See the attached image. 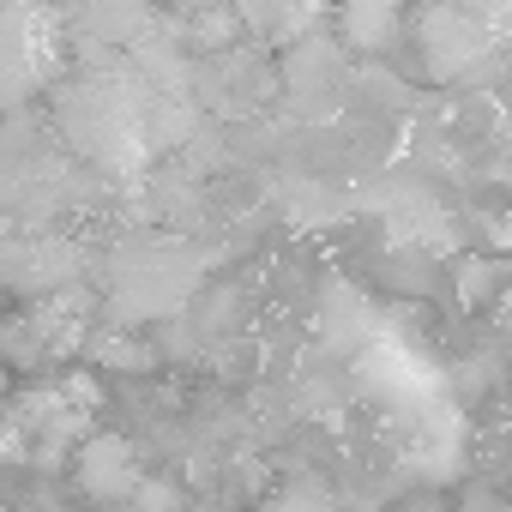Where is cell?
I'll return each mask as SVG.
<instances>
[{
  "label": "cell",
  "instance_id": "1",
  "mask_svg": "<svg viewBox=\"0 0 512 512\" xmlns=\"http://www.w3.org/2000/svg\"><path fill=\"white\" fill-rule=\"evenodd\" d=\"M199 278H205L199 253L175 229H133L109 253V308L127 326L169 320L199 296Z\"/></svg>",
  "mask_w": 512,
  "mask_h": 512
},
{
  "label": "cell",
  "instance_id": "7",
  "mask_svg": "<svg viewBox=\"0 0 512 512\" xmlns=\"http://www.w3.org/2000/svg\"><path fill=\"white\" fill-rule=\"evenodd\" d=\"M320 338H326V350H338V356H368V350L386 338L380 308L368 302V290L332 278V284L320 290Z\"/></svg>",
  "mask_w": 512,
  "mask_h": 512
},
{
  "label": "cell",
  "instance_id": "12",
  "mask_svg": "<svg viewBox=\"0 0 512 512\" xmlns=\"http://www.w3.org/2000/svg\"><path fill=\"white\" fill-rule=\"evenodd\" d=\"M133 506L139 512H187V494L175 482H163V476H145V488L133 494Z\"/></svg>",
  "mask_w": 512,
  "mask_h": 512
},
{
  "label": "cell",
  "instance_id": "8",
  "mask_svg": "<svg viewBox=\"0 0 512 512\" xmlns=\"http://www.w3.org/2000/svg\"><path fill=\"white\" fill-rule=\"evenodd\" d=\"M157 19H163L157 0H67V31H73V43L133 49Z\"/></svg>",
  "mask_w": 512,
  "mask_h": 512
},
{
  "label": "cell",
  "instance_id": "14",
  "mask_svg": "<svg viewBox=\"0 0 512 512\" xmlns=\"http://www.w3.org/2000/svg\"><path fill=\"white\" fill-rule=\"evenodd\" d=\"M187 512H211V506H187Z\"/></svg>",
  "mask_w": 512,
  "mask_h": 512
},
{
  "label": "cell",
  "instance_id": "5",
  "mask_svg": "<svg viewBox=\"0 0 512 512\" xmlns=\"http://www.w3.org/2000/svg\"><path fill=\"white\" fill-rule=\"evenodd\" d=\"M79 278V247L67 241V235H49V229H37V235H13L7 241V284L19 290V296H55V290H67Z\"/></svg>",
  "mask_w": 512,
  "mask_h": 512
},
{
  "label": "cell",
  "instance_id": "2",
  "mask_svg": "<svg viewBox=\"0 0 512 512\" xmlns=\"http://www.w3.org/2000/svg\"><path fill=\"white\" fill-rule=\"evenodd\" d=\"M410 43L434 85H482L506 61L500 31L476 7H464V0H422L410 19Z\"/></svg>",
  "mask_w": 512,
  "mask_h": 512
},
{
  "label": "cell",
  "instance_id": "3",
  "mask_svg": "<svg viewBox=\"0 0 512 512\" xmlns=\"http://www.w3.org/2000/svg\"><path fill=\"white\" fill-rule=\"evenodd\" d=\"M73 43L67 13L49 0H7L0 19V79H7V109H25L37 91H49L61 49Z\"/></svg>",
  "mask_w": 512,
  "mask_h": 512
},
{
  "label": "cell",
  "instance_id": "13",
  "mask_svg": "<svg viewBox=\"0 0 512 512\" xmlns=\"http://www.w3.org/2000/svg\"><path fill=\"white\" fill-rule=\"evenodd\" d=\"M175 13H211V7H229V0H169Z\"/></svg>",
  "mask_w": 512,
  "mask_h": 512
},
{
  "label": "cell",
  "instance_id": "9",
  "mask_svg": "<svg viewBox=\"0 0 512 512\" xmlns=\"http://www.w3.org/2000/svg\"><path fill=\"white\" fill-rule=\"evenodd\" d=\"M338 37L350 55H386L404 37V0H338Z\"/></svg>",
  "mask_w": 512,
  "mask_h": 512
},
{
  "label": "cell",
  "instance_id": "10",
  "mask_svg": "<svg viewBox=\"0 0 512 512\" xmlns=\"http://www.w3.org/2000/svg\"><path fill=\"white\" fill-rule=\"evenodd\" d=\"M500 278H506V266L464 253V260H458V302H464V308H482V302L494 296V284H500Z\"/></svg>",
  "mask_w": 512,
  "mask_h": 512
},
{
  "label": "cell",
  "instance_id": "4",
  "mask_svg": "<svg viewBox=\"0 0 512 512\" xmlns=\"http://www.w3.org/2000/svg\"><path fill=\"white\" fill-rule=\"evenodd\" d=\"M278 79H284V103L302 121H332L344 109L350 91V43L338 37V25L278 49Z\"/></svg>",
  "mask_w": 512,
  "mask_h": 512
},
{
  "label": "cell",
  "instance_id": "6",
  "mask_svg": "<svg viewBox=\"0 0 512 512\" xmlns=\"http://www.w3.org/2000/svg\"><path fill=\"white\" fill-rule=\"evenodd\" d=\"M73 470H79V488H85L97 506H133V494L145 488L139 452H133V440H121V434H91V440L79 446Z\"/></svg>",
  "mask_w": 512,
  "mask_h": 512
},
{
  "label": "cell",
  "instance_id": "11",
  "mask_svg": "<svg viewBox=\"0 0 512 512\" xmlns=\"http://www.w3.org/2000/svg\"><path fill=\"white\" fill-rule=\"evenodd\" d=\"M266 512H338V500H332V488H320V482H284V488L266 500Z\"/></svg>",
  "mask_w": 512,
  "mask_h": 512
}]
</instances>
